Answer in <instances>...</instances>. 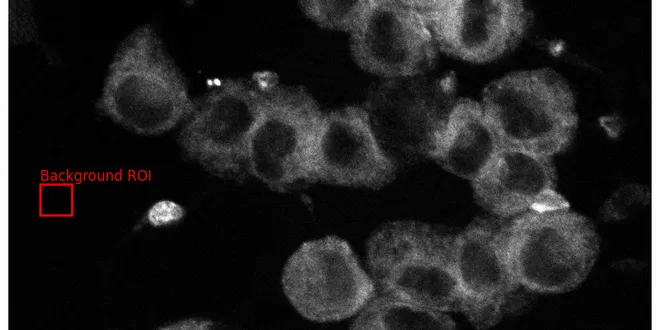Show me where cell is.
I'll use <instances>...</instances> for the list:
<instances>
[{"label": "cell", "mask_w": 660, "mask_h": 330, "mask_svg": "<svg viewBox=\"0 0 660 330\" xmlns=\"http://www.w3.org/2000/svg\"><path fill=\"white\" fill-rule=\"evenodd\" d=\"M504 224L478 219L453 240L461 312L478 329L496 325L513 308L520 287L506 257Z\"/></svg>", "instance_id": "cell-10"}, {"label": "cell", "mask_w": 660, "mask_h": 330, "mask_svg": "<svg viewBox=\"0 0 660 330\" xmlns=\"http://www.w3.org/2000/svg\"><path fill=\"white\" fill-rule=\"evenodd\" d=\"M312 174L314 182L379 189L395 177L396 163L381 146L368 111L350 105L323 114Z\"/></svg>", "instance_id": "cell-11"}, {"label": "cell", "mask_w": 660, "mask_h": 330, "mask_svg": "<svg viewBox=\"0 0 660 330\" xmlns=\"http://www.w3.org/2000/svg\"><path fill=\"white\" fill-rule=\"evenodd\" d=\"M185 209L171 200H160L147 211V221L153 227L166 226L179 222L185 215Z\"/></svg>", "instance_id": "cell-16"}, {"label": "cell", "mask_w": 660, "mask_h": 330, "mask_svg": "<svg viewBox=\"0 0 660 330\" xmlns=\"http://www.w3.org/2000/svg\"><path fill=\"white\" fill-rule=\"evenodd\" d=\"M454 237L417 221H395L367 243V265L381 294L442 312L461 311Z\"/></svg>", "instance_id": "cell-2"}, {"label": "cell", "mask_w": 660, "mask_h": 330, "mask_svg": "<svg viewBox=\"0 0 660 330\" xmlns=\"http://www.w3.org/2000/svg\"><path fill=\"white\" fill-rule=\"evenodd\" d=\"M281 284L296 311L319 323L350 318L376 296L349 243L334 235L302 243L288 258Z\"/></svg>", "instance_id": "cell-6"}, {"label": "cell", "mask_w": 660, "mask_h": 330, "mask_svg": "<svg viewBox=\"0 0 660 330\" xmlns=\"http://www.w3.org/2000/svg\"><path fill=\"white\" fill-rule=\"evenodd\" d=\"M351 329H455L454 320L442 311L381 294L372 298L352 322Z\"/></svg>", "instance_id": "cell-14"}, {"label": "cell", "mask_w": 660, "mask_h": 330, "mask_svg": "<svg viewBox=\"0 0 660 330\" xmlns=\"http://www.w3.org/2000/svg\"><path fill=\"white\" fill-rule=\"evenodd\" d=\"M471 182L477 203L500 218L570 208L556 190L551 157L499 145Z\"/></svg>", "instance_id": "cell-12"}, {"label": "cell", "mask_w": 660, "mask_h": 330, "mask_svg": "<svg viewBox=\"0 0 660 330\" xmlns=\"http://www.w3.org/2000/svg\"><path fill=\"white\" fill-rule=\"evenodd\" d=\"M437 48L471 63L494 61L513 50L532 22L518 0H411Z\"/></svg>", "instance_id": "cell-8"}, {"label": "cell", "mask_w": 660, "mask_h": 330, "mask_svg": "<svg viewBox=\"0 0 660 330\" xmlns=\"http://www.w3.org/2000/svg\"><path fill=\"white\" fill-rule=\"evenodd\" d=\"M498 147L482 105L460 98L452 105L444 129L428 157L449 173L472 181Z\"/></svg>", "instance_id": "cell-13"}, {"label": "cell", "mask_w": 660, "mask_h": 330, "mask_svg": "<svg viewBox=\"0 0 660 330\" xmlns=\"http://www.w3.org/2000/svg\"><path fill=\"white\" fill-rule=\"evenodd\" d=\"M196 107L156 30L148 24L134 29L109 64L99 111L135 134L151 136L175 128Z\"/></svg>", "instance_id": "cell-1"}, {"label": "cell", "mask_w": 660, "mask_h": 330, "mask_svg": "<svg viewBox=\"0 0 660 330\" xmlns=\"http://www.w3.org/2000/svg\"><path fill=\"white\" fill-rule=\"evenodd\" d=\"M511 272L523 288L543 294L573 290L590 273L599 254L592 223L568 209L529 211L503 227Z\"/></svg>", "instance_id": "cell-4"}, {"label": "cell", "mask_w": 660, "mask_h": 330, "mask_svg": "<svg viewBox=\"0 0 660 330\" xmlns=\"http://www.w3.org/2000/svg\"><path fill=\"white\" fill-rule=\"evenodd\" d=\"M305 15L322 28L351 32L357 26L371 0L299 2Z\"/></svg>", "instance_id": "cell-15"}, {"label": "cell", "mask_w": 660, "mask_h": 330, "mask_svg": "<svg viewBox=\"0 0 660 330\" xmlns=\"http://www.w3.org/2000/svg\"><path fill=\"white\" fill-rule=\"evenodd\" d=\"M261 100V86L224 79L197 104L181 129L178 143L185 155L217 177H241L248 171V144Z\"/></svg>", "instance_id": "cell-7"}, {"label": "cell", "mask_w": 660, "mask_h": 330, "mask_svg": "<svg viewBox=\"0 0 660 330\" xmlns=\"http://www.w3.org/2000/svg\"><path fill=\"white\" fill-rule=\"evenodd\" d=\"M481 105L500 146L537 155L565 151L578 126L569 84L549 68L496 79L484 89Z\"/></svg>", "instance_id": "cell-3"}, {"label": "cell", "mask_w": 660, "mask_h": 330, "mask_svg": "<svg viewBox=\"0 0 660 330\" xmlns=\"http://www.w3.org/2000/svg\"><path fill=\"white\" fill-rule=\"evenodd\" d=\"M323 114L303 86L262 88V100L248 144V172L269 189L285 192L314 182L312 158Z\"/></svg>", "instance_id": "cell-5"}, {"label": "cell", "mask_w": 660, "mask_h": 330, "mask_svg": "<svg viewBox=\"0 0 660 330\" xmlns=\"http://www.w3.org/2000/svg\"><path fill=\"white\" fill-rule=\"evenodd\" d=\"M350 51L362 70L385 78L420 75L437 59L435 41L411 0H371L350 32Z\"/></svg>", "instance_id": "cell-9"}]
</instances>
